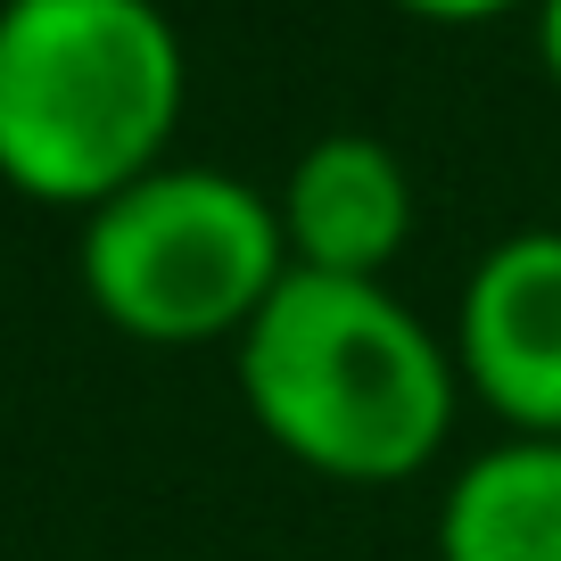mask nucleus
Instances as JSON below:
<instances>
[{"label":"nucleus","instance_id":"6e6552de","mask_svg":"<svg viewBox=\"0 0 561 561\" xmlns=\"http://www.w3.org/2000/svg\"><path fill=\"white\" fill-rule=\"evenodd\" d=\"M528 18H537V58H545V75H553V91H561V0H537Z\"/></svg>","mask_w":561,"mask_h":561},{"label":"nucleus","instance_id":"7ed1b4c3","mask_svg":"<svg viewBox=\"0 0 561 561\" xmlns=\"http://www.w3.org/2000/svg\"><path fill=\"white\" fill-rule=\"evenodd\" d=\"M280 280V207L215 165H158L83 215V289L140 347L240 339Z\"/></svg>","mask_w":561,"mask_h":561},{"label":"nucleus","instance_id":"0eeeda50","mask_svg":"<svg viewBox=\"0 0 561 561\" xmlns=\"http://www.w3.org/2000/svg\"><path fill=\"white\" fill-rule=\"evenodd\" d=\"M397 9L421 25H488V18H512V9H537V0H397Z\"/></svg>","mask_w":561,"mask_h":561},{"label":"nucleus","instance_id":"39448f33","mask_svg":"<svg viewBox=\"0 0 561 561\" xmlns=\"http://www.w3.org/2000/svg\"><path fill=\"white\" fill-rule=\"evenodd\" d=\"M273 207L298 273L388 280V264L413 240V174L371 133H322L314 149H298Z\"/></svg>","mask_w":561,"mask_h":561},{"label":"nucleus","instance_id":"f03ea898","mask_svg":"<svg viewBox=\"0 0 561 561\" xmlns=\"http://www.w3.org/2000/svg\"><path fill=\"white\" fill-rule=\"evenodd\" d=\"M191 58L158 0H0V182L34 207H107L174 165Z\"/></svg>","mask_w":561,"mask_h":561},{"label":"nucleus","instance_id":"423d86ee","mask_svg":"<svg viewBox=\"0 0 561 561\" xmlns=\"http://www.w3.org/2000/svg\"><path fill=\"white\" fill-rule=\"evenodd\" d=\"M438 561H561V438H504L438 495Z\"/></svg>","mask_w":561,"mask_h":561},{"label":"nucleus","instance_id":"f257e3e1","mask_svg":"<svg viewBox=\"0 0 561 561\" xmlns=\"http://www.w3.org/2000/svg\"><path fill=\"white\" fill-rule=\"evenodd\" d=\"M256 430L314 479L397 488L446 455L462 371L388 280L298 273L231 339Z\"/></svg>","mask_w":561,"mask_h":561},{"label":"nucleus","instance_id":"20e7f679","mask_svg":"<svg viewBox=\"0 0 561 561\" xmlns=\"http://www.w3.org/2000/svg\"><path fill=\"white\" fill-rule=\"evenodd\" d=\"M446 347L512 438H561V231H512L471 264Z\"/></svg>","mask_w":561,"mask_h":561}]
</instances>
